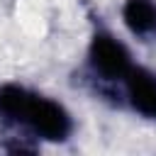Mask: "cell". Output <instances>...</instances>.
Here are the masks:
<instances>
[{
    "label": "cell",
    "instance_id": "cell-1",
    "mask_svg": "<svg viewBox=\"0 0 156 156\" xmlns=\"http://www.w3.org/2000/svg\"><path fill=\"white\" fill-rule=\"evenodd\" d=\"M0 122L22 127L44 141H66L73 132L71 112L58 100L20 83L0 85Z\"/></svg>",
    "mask_w": 156,
    "mask_h": 156
},
{
    "label": "cell",
    "instance_id": "cell-2",
    "mask_svg": "<svg viewBox=\"0 0 156 156\" xmlns=\"http://www.w3.org/2000/svg\"><path fill=\"white\" fill-rule=\"evenodd\" d=\"M132 54L129 49L107 29H95L88 41V68L100 80H117L122 83L124 76L132 71Z\"/></svg>",
    "mask_w": 156,
    "mask_h": 156
},
{
    "label": "cell",
    "instance_id": "cell-3",
    "mask_svg": "<svg viewBox=\"0 0 156 156\" xmlns=\"http://www.w3.org/2000/svg\"><path fill=\"white\" fill-rule=\"evenodd\" d=\"M122 85H124L127 105L136 115L146 119H156V73L144 66H132Z\"/></svg>",
    "mask_w": 156,
    "mask_h": 156
},
{
    "label": "cell",
    "instance_id": "cell-4",
    "mask_svg": "<svg viewBox=\"0 0 156 156\" xmlns=\"http://www.w3.org/2000/svg\"><path fill=\"white\" fill-rule=\"evenodd\" d=\"M122 20L134 37L156 34V2L154 0H124Z\"/></svg>",
    "mask_w": 156,
    "mask_h": 156
}]
</instances>
